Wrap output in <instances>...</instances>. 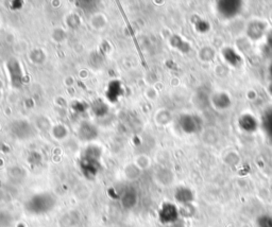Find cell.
Instances as JSON below:
<instances>
[{
	"label": "cell",
	"mask_w": 272,
	"mask_h": 227,
	"mask_svg": "<svg viewBox=\"0 0 272 227\" xmlns=\"http://www.w3.org/2000/svg\"><path fill=\"white\" fill-rule=\"evenodd\" d=\"M12 218L8 212H0V227H9Z\"/></svg>",
	"instance_id": "cell-11"
},
{
	"label": "cell",
	"mask_w": 272,
	"mask_h": 227,
	"mask_svg": "<svg viewBox=\"0 0 272 227\" xmlns=\"http://www.w3.org/2000/svg\"><path fill=\"white\" fill-rule=\"evenodd\" d=\"M8 69L10 71L12 85L14 87H19L22 84V70L19 63L15 59H11L8 62Z\"/></svg>",
	"instance_id": "cell-4"
},
{
	"label": "cell",
	"mask_w": 272,
	"mask_h": 227,
	"mask_svg": "<svg viewBox=\"0 0 272 227\" xmlns=\"http://www.w3.org/2000/svg\"><path fill=\"white\" fill-rule=\"evenodd\" d=\"M122 206L126 208H132L136 204V194L133 190H129L122 195L121 198Z\"/></svg>",
	"instance_id": "cell-10"
},
{
	"label": "cell",
	"mask_w": 272,
	"mask_h": 227,
	"mask_svg": "<svg viewBox=\"0 0 272 227\" xmlns=\"http://www.w3.org/2000/svg\"><path fill=\"white\" fill-rule=\"evenodd\" d=\"M123 93L122 87H121V84L119 81H112L109 85V87H107L106 90V96L109 100L111 101H116L118 99L119 96H121Z\"/></svg>",
	"instance_id": "cell-7"
},
{
	"label": "cell",
	"mask_w": 272,
	"mask_h": 227,
	"mask_svg": "<svg viewBox=\"0 0 272 227\" xmlns=\"http://www.w3.org/2000/svg\"><path fill=\"white\" fill-rule=\"evenodd\" d=\"M270 76L272 77V64H271V66H270Z\"/></svg>",
	"instance_id": "cell-14"
},
{
	"label": "cell",
	"mask_w": 272,
	"mask_h": 227,
	"mask_svg": "<svg viewBox=\"0 0 272 227\" xmlns=\"http://www.w3.org/2000/svg\"><path fill=\"white\" fill-rule=\"evenodd\" d=\"M160 217L164 223L173 222V221H175L178 218L177 208H175L173 205H171V204H166L161 211Z\"/></svg>",
	"instance_id": "cell-6"
},
{
	"label": "cell",
	"mask_w": 272,
	"mask_h": 227,
	"mask_svg": "<svg viewBox=\"0 0 272 227\" xmlns=\"http://www.w3.org/2000/svg\"><path fill=\"white\" fill-rule=\"evenodd\" d=\"M10 133L17 139H27L32 135L33 130L29 122L25 120H18L11 123Z\"/></svg>",
	"instance_id": "cell-3"
},
{
	"label": "cell",
	"mask_w": 272,
	"mask_h": 227,
	"mask_svg": "<svg viewBox=\"0 0 272 227\" xmlns=\"http://www.w3.org/2000/svg\"><path fill=\"white\" fill-rule=\"evenodd\" d=\"M66 134H67V130L63 126H58L53 129V135L55 138H58V139L64 138Z\"/></svg>",
	"instance_id": "cell-12"
},
{
	"label": "cell",
	"mask_w": 272,
	"mask_h": 227,
	"mask_svg": "<svg viewBox=\"0 0 272 227\" xmlns=\"http://www.w3.org/2000/svg\"><path fill=\"white\" fill-rule=\"evenodd\" d=\"M98 136V130L96 129L93 124L84 122L83 124H81L80 129H79V137H80L82 140L88 141V140H93Z\"/></svg>",
	"instance_id": "cell-5"
},
{
	"label": "cell",
	"mask_w": 272,
	"mask_h": 227,
	"mask_svg": "<svg viewBox=\"0 0 272 227\" xmlns=\"http://www.w3.org/2000/svg\"><path fill=\"white\" fill-rule=\"evenodd\" d=\"M56 198L49 192H42L31 196L25 204L27 212L34 215H41L50 212L54 208Z\"/></svg>",
	"instance_id": "cell-1"
},
{
	"label": "cell",
	"mask_w": 272,
	"mask_h": 227,
	"mask_svg": "<svg viewBox=\"0 0 272 227\" xmlns=\"http://www.w3.org/2000/svg\"><path fill=\"white\" fill-rule=\"evenodd\" d=\"M258 227H272V217H263L258 222Z\"/></svg>",
	"instance_id": "cell-13"
},
{
	"label": "cell",
	"mask_w": 272,
	"mask_h": 227,
	"mask_svg": "<svg viewBox=\"0 0 272 227\" xmlns=\"http://www.w3.org/2000/svg\"><path fill=\"white\" fill-rule=\"evenodd\" d=\"M80 219H79V215H77L76 212H69L66 215H63V218L61 220L62 227H75Z\"/></svg>",
	"instance_id": "cell-9"
},
{
	"label": "cell",
	"mask_w": 272,
	"mask_h": 227,
	"mask_svg": "<svg viewBox=\"0 0 272 227\" xmlns=\"http://www.w3.org/2000/svg\"><path fill=\"white\" fill-rule=\"evenodd\" d=\"M101 151L98 146H92L86 149V152L81 160V168L85 174L94 175L98 172L99 169V158Z\"/></svg>",
	"instance_id": "cell-2"
},
{
	"label": "cell",
	"mask_w": 272,
	"mask_h": 227,
	"mask_svg": "<svg viewBox=\"0 0 272 227\" xmlns=\"http://www.w3.org/2000/svg\"><path fill=\"white\" fill-rule=\"evenodd\" d=\"M180 126L182 128V130H184L187 133H192L197 130V122L195 120V118L187 115L181 118Z\"/></svg>",
	"instance_id": "cell-8"
}]
</instances>
